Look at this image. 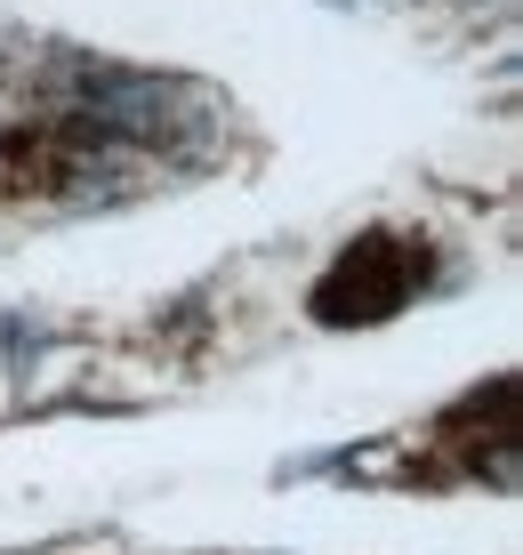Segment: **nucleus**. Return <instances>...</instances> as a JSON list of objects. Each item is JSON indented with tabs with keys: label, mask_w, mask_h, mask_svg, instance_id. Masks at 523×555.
<instances>
[{
	"label": "nucleus",
	"mask_w": 523,
	"mask_h": 555,
	"mask_svg": "<svg viewBox=\"0 0 523 555\" xmlns=\"http://www.w3.org/2000/svg\"><path fill=\"white\" fill-rule=\"evenodd\" d=\"M411 274H419V258L403 250V242L371 234V242H355V250L331 266V282L315 291V314H322V322H339V314H346V298H362V306H355L362 322H371V314H395L403 291H411Z\"/></svg>",
	"instance_id": "obj_1"
}]
</instances>
